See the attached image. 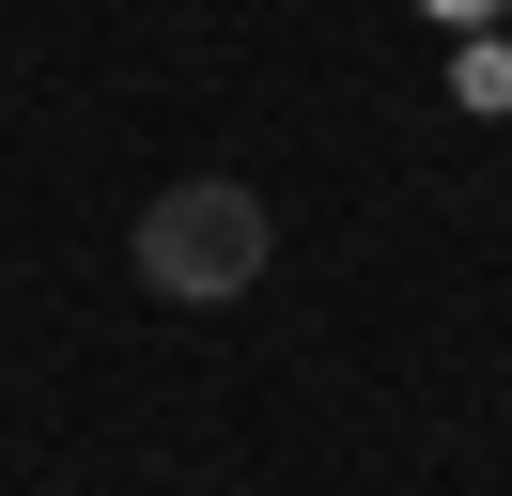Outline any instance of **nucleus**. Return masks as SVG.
Instances as JSON below:
<instances>
[{"label": "nucleus", "instance_id": "nucleus-1", "mask_svg": "<svg viewBox=\"0 0 512 496\" xmlns=\"http://www.w3.org/2000/svg\"><path fill=\"white\" fill-rule=\"evenodd\" d=\"M264 248H280V233H264V202H249V186H233V171H187V186H156V202H140L125 264L156 279L171 310H233V295L264 279Z\"/></svg>", "mask_w": 512, "mask_h": 496}, {"label": "nucleus", "instance_id": "nucleus-2", "mask_svg": "<svg viewBox=\"0 0 512 496\" xmlns=\"http://www.w3.org/2000/svg\"><path fill=\"white\" fill-rule=\"evenodd\" d=\"M419 16H450V31H481V16H512V0H419Z\"/></svg>", "mask_w": 512, "mask_h": 496}]
</instances>
